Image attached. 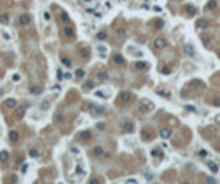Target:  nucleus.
Segmentation results:
<instances>
[{
    "mask_svg": "<svg viewBox=\"0 0 220 184\" xmlns=\"http://www.w3.org/2000/svg\"><path fill=\"white\" fill-rule=\"evenodd\" d=\"M56 76H58V79H64V77H63V71H61V69H58V71H56Z\"/></svg>",
    "mask_w": 220,
    "mask_h": 184,
    "instance_id": "32",
    "label": "nucleus"
},
{
    "mask_svg": "<svg viewBox=\"0 0 220 184\" xmlns=\"http://www.w3.org/2000/svg\"><path fill=\"white\" fill-rule=\"evenodd\" d=\"M151 155H155V156H159V155H161V151H159V150H153V151H151Z\"/></svg>",
    "mask_w": 220,
    "mask_h": 184,
    "instance_id": "35",
    "label": "nucleus"
},
{
    "mask_svg": "<svg viewBox=\"0 0 220 184\" xmlns=\"http://www.w3.org/2000/svg\"><path fill=\"white\" fill-rule=\"evenodd\" d=\"M151 109H153V105H151L149 102H143V104H140V107H138V113L145 115V113H148Z\"/></svg>",
    "mask_w": 220,
    "mask_h": 184,
    "instance_id": "1",
    "label": "nucleus"
},
{
    "mask_svg": "<svg viewBox=\"0 0 220 184\" xmlns=\"http://www.w3.org/2000/svg\"><path fill=\"white\" fill-rule=\"evenodd\" d=\"M199 155H201V156H207V151H204V150H201V151H199Z\"/></svg>",
    "mask_w": 220,
    "mask_h": 184,
    "instance_id": "42",
    "label": "nucleus"
},
{
    "mask_svg": "<svg viewBox=\"0 0 220 184\" xmlns=\"http://www.w3.org/2000/svg\"><path fill=\"white\" fill-rule=\"evenodd\" d=\"M153 46H155L156 49H163V48H166V38L159 36L155 39V43H153Z\"/></svg>",
    "mask_w": 220,
    "mask_h": 184,
    "instance_id": "2",
    "label": "nucleus"
},
{
    "mask_svg": "<svg viewBox=\"0 0 220 184\" xmlns=\"http://www.w3.org/2000/svg\"><path fill=\"white\" fill-rule=\"evenodd\" d=\"M186 10H187V13H189V15H194V13H195V8H194V7H191V5H189V7H186Z\"/></svg>",
    "mask_w": 220,
    "mask_h": 184,
    "instance_id": "29",
    "label": "nucleus"
},
{
    "mask_svg": "<svg viewBox=\"0 0 220 184\" xmlns=\"http://www.w3.org/2000/svg\"><path fill=\"white\" fill-rule=\"evenodd\" d=\"M97 128H99V130H104V128H105V123H97Z\"/></svg>",
    "mask_w": 220,
    "mask_h": 184,
    "instance_id": "38",
    "label": "nucleus"
},
{
    "mask_svg": "<svg viewBox=\"0 0 220 184\" xmlns=\"http://www.w3.org/2000/svg\"><path fill=\"white\" fill-rule=\"evenodd\" d=\"M82 2H85V3H91L92 0H82Z\"/></svg>",
    "mask_w": 220,
    "mask_h": 184,
    "instance_id": "46",
    "label": "nucleus"
},
{
    "mask_svg": "<svg viewBox=\"0 0 220 184\" xmlns=\"http://www.w3.org/2000/svg\"><path fill=\"white\" fill-rule=\"evenodd\" d=\"M8 15H0V23H2V25H7V23H8Z\"/></svg>",
    "mask_w": 220,
    "mask_h": 184,
    "instance_id": "21",
    "label": "nucleus"
},
{
    "mask_svg": "<svg viewBox=\"0 0 220 184\" xmlns=\"http://www.w3.org/2000/svg\"><path fill=\"white\" fill-rule=\"evenodd\" d=\"M30 156L31 158H38L39 156V151H38L36 148H31V150H30Z\"/></svg>",
    "mask_w": 220,
    "mask_h": 184,
    "instance_id": "19",
    "label": "nucleus"
},
{
    "mask_svg": "<svg viewBox=\"0 0 220 184\" xmlns=\"http://www.w3.org/2000/svg\"><path fill=\"white\" fill-rule=\"evenodd\" d=\"M214 105H217V107H219V105H220V99H214Z\"/></svg>",
    "mask_w": 220,
    "mask_h": 184,
    "instance_id": "40",
    "label": "nucleus"
},
{
    "mask_svg": "<svg viewBox=\"0 0 220 184\" xmlns=\"http://www.w3.org/2000/svg\"><path fill=\"white\" fill-rule=\"evenodd\" d=\"M7 158H8V153H7V151H2V153H0V161H5Z\"/></svg>",
    "mask_w": 220,
    "mask_h": 184,
    "instance_id": "27",
    "label": "nucleus"
},
{
    "mask_svg": "<svg viewBox=\"0 0 220 184\" xmlns=\"http://www.w3.org/2000/svg\"><path fill=\"white\" fill-rule=\"evenodd\" d=\"M0 95H2V91H0Z\"/></svg>",
    "mask_w": 220,
    "mask_h": 184,
    "instance_id": "47",
    "label": "nucleus"
},
{
    "mask_svg": "<svg viewBox=\"0 0 220 184\" xmlns=\"http://www.w3.org/2000/svg\"><path fill=\"white\" fill-rule=\"evenodd\" d=\"M120 100L123 102V104L130 102L131 100V94H130V92H122V94H120Z\"/></svg>",
    "mask_w": 220,
    "mask_h": 184,
    "instance_id": "6",
    "label": "nucleus"
},
{
    "mask_svg": "<svg viewBox=\"0 0 220 184\" xmlns=\"http://www.w3.org/2000/svg\"><path fill=\"white\" fill-rule=\"evenodd\" d=\"M43 18H45L46 21H49V20H51V15H49L48 12H45V13H43Z\"/></svg>",
    "mask_w": 220,
    "mask_h": 184,
    "instance_id": "31",
    "label": "nucleus"
},
{
    "mask_svg": "<svg viewBox=\"0 0 220 184\" xmlns=\"http://www.w3.org/2000/svg\"><path fill=\"white\" fill-rule=\"evenodd\" d=\"M94 155H95V156H100V155H104V150H102L100 146H95L94 148Z\"/></svg>",
    "mask_w": 220,
    "mask_h": 184,
    "instance_id": "22",
    "label": "nucleus"
},
{
    "mask_svg": "<svg viewBox=\"0 0 220 184\" xmlns=\"http://www.w3.org/2000/svg\"><path fill=\"white\" fill-rule=\"evenodd\" d=\"M31 23V18L28 17V15H21L18 18V25H23V26H26V25H30Z\"/></svg>",
    "mask_w": 220,
    "mask_h": 184,
    "instance_id": "4",
    "label": "nucleus"
},
{
    "mask_svg": "<svg viewBox=\"0 0 220 184\" xmlns=\"http://www.w3.org/2000/svg\"><path fill=\"white\" fill-rule=\"evenodd\" d=\"M61 63H63L66 67H69V66H71V59H67L66 56H63V58H61Z\"/></svg>",
    "mask_w": 220,
    "mask_h": 184,
    "instance_id": "23",
    "label": "nucleus"
},
{
    "mask_svg": "<svg viewBox=\"0 0 220 184\" xmlns=\"http://www.w3.org/2000/svg\"><path fill=\"white\" fill-rule=\"evenodd\" d=\"M61 17H63V20H64V21H67V20H69V17H67V13H64V12L61 13Z\"/></svg>",
    "mask_w": 220,
    "mask_h": 184,
    "instance_id": "37",
    "label": "nucleus"
},
{
    "mask_svg": "<svg viewBox=\"0 0 220 184\" xmlns=\"http://www.w3.org/2000/svg\"><path fill=\"white\" fill-rule=\"evenodd\" d=\"M84 74H85V72H84V69H77V71H76V76H77V77H82Z\"/></svg>",
    "mask_w": 220,
    "mask_h": 184,
    "instance_id": "30",
    "label": "nucleus"
},
{
    "mask_svg": "<svg viewBox=\"0 0 220 184\" xmlns=\"http://www.w3.org/2000/svg\"><path fill=\"white\" fill-rule=\"evenodd\" d=\"M202 41H204V45H205V46H210V39H209V38H204Z\"/></svg>",
    "mask_w": 220,
    "mask_h": 184,
    "instance_id": "33",
    "label": "nucleus"
},
{
    "mask_svg": "<svg viewBox=\"0 0 220 184\" xmlns=\"http://www.w3.org/2000/svg\"><path fill=\"white\" fill-rule=\"evenodd\" d=\"M91 109L95 112V113H104V109H102V107H92L91 105Z\"/></svg>",
    "mask_w": 220,
    "mask_h": 184,
    "instance_id": "26",
    "label": "nucleus"
},
{
    "mask_svg": "<svg viewBox=\"0 0 220 184\" xmlns=\"http://www.w3.org/2000/svg\"><path fill=\"white\" fill-rule=\"evenodd\" d=\"M215 7H217V0H210V2L205 5V8H207V10H212V8H215Z\"/></svg>",
    "mask_w": 220,
    "mask_h": 184,
    "instance_id": "17",
    "label": "nucleus"
},
{
    "mask_svg": "<svg viewBox=\"0 0 220 184\" xmlns=\"http://www.w3.org/2000/svg\"><path fill=\"white\" fill-rule=\"evenodd\" d=\"M135 67L140 69V71H143V69L148 67V63H145V61H138V63H135Z\"/></svg>",
    "mask_w": 220,
    "mask_h": 184,
    "instance_id": "9",
    "label": "nucleus"
},
{
    "mask_svg": "<svg viewBox=\"0 0 220 184\" xmlns=\"http://www.w3.org/2000/svg\"><path fill=\"white\" fill-rule=\"evenodd\" d=\"M161 72H169V67H161Z\"/></svg>",
    "mask_w": 220,
    "mask_h": 184,
    "instance_id": "44",
    "label": "nucleus"
},
{
    "mask_svg": "<svg viewBox=\"0 0 220 184\" xmlns=\"http://www.w3.org/2000/svg\"><path fill=\"white\" fill-rule=\"evenodd\" d=\"M107 77H109V76H107V72H105V71H100V72L97 74V79H99L100 82H105V81H107Z\"/></svg>",
    "mask_w": 220,
    "mask_h": 184,
    "instance_id": "11",
    "label": "nucleus"
},
{
    "mask_svg": "<svg viewBox=\"0 0 220 184\" xmlns=\"http://www.w3.org/2000/svg\"><path fill=\"white\" fill-rule=\"evenodd\" d=\"M117 33H118V36H122V35H125V30H122V28H120Z\"/></svg>",
    "mask_w": 220,
    "mask_h": 184,
    "instance_id": "41",
    "label": "nucleus"
},
{
    "mask_svg": "<svg viewBox=\"0 0 220 184\" xmlns=\"http://www.w3.org/2000/svg\"><path fill=\"white\" fill-rule=\"evenodd\" d=\"M163 25H164V23H163L161 20H158V21H155V28H158V30H161V28H163Z\"/></svg>",
    "mask_w": 220,
    "mask_h": 184,
    "instance_id": "28",
    "label": "nucleus"
},
{
    "mask_svg": "<svg viewBox=\"0 0 220 184\" xmlns=\"http://www.w3.org/2000/svg\"><path fill=\"white\" fill-rule=\"evenodd\" d=\"M23 115H25V107H18V109L15 110V117H17V118H21Z\"/></svg>",
    "mask_w": 220,
    "mask_h": 184,
    "instance_id": "12",
    "label": "nucleus"
},
{
    "mask_svg": "<svg viewBox=\"0 0 220 184\" xmlns=\"http://www.w3.org/2000/svg\"><path fill=\"white\" fill-rule=\"evenodd\" d=\"M64 35L66 36H74V30L71 26H66L64 28Z\"/></svg>",
    "mask_w": 220,
    "mask_h": 184,
    "instance_id": "18",
    "label": "nucleus"
},
{
    "mask_svg": "<svg viewBox=\"0 0 220 184\" xmlns=\"http://www.w3.org/2000/svg\"><path fill=\"white\" fill-rule=\"evenodd\" d=\"M159 137H161V138H164V140H166V138H169V137H171V130L163 128L161 131H159Z\"/></svg>",
    "mask_w": 220,
    "mask_h": 184,
    "instance_id": "10",
    "label": "nucleus"
},
{
    "mask_svg": "<svg viewBox=\"0 0 220 184\" xmlns=\"http://www.w3.org/2000/svg\"><path fill=\"white\" fill-rule=\"evenodd\" d=\"M76 173H77V176H82V174H84V168H82V164H81V163L77 164V171H76Z\"/></svg>",
    "mask_w": 220,
    "mask_h": 184,
    "instance_id": "25",
    "label": "nucleus"
},
{
    "mask_svg": "<svg viewBox=\"0 0 220 184\" xmlns=\"http://www.w3.org/2000/svg\"><path fill=\"white\" fill-rule=\"evenodd\" d=\"M12 79H13V81H15V82H17V81H20V79H21V77H20V74H13V77H12Z\"/></svg>",
    "mask_w": 220,
    "mask_h": 184,
    "instance_id": "34",
    "label": "nucleus"
},
{
    "mask_svg": "<svg viewBox=\"0 0 220 184\" xmlns=\"http://www.w3.org/2000/svg\"><path fill=\"white\" fill-rule=\"evenodd\" d=\"M99 51H100L102 56H105V48H104V46H99Z\"/></svg>",
    "mask_w": 220,
    "mask_h": 184,
    "instance_id": "36",
    "label": "nucleus"
},
{
    "mask_svg": "<svg viewBox=\"0 0 220 184\" xmlns=\"http://www.w3.org/2000/svg\"><path fill=\"white\" fill-rule=\"evenodd\" d=\"M71 77H72V74H69V72L64 74V79H71Z\"/></svg>",
    "mask_w": 220,
    "mask_h": 184,
    "instance_id": "45",
    "label": "nucleus"
},
{
    "mask_svg": "<svg viewBox=\"0 0 220 184\" xmlns=\"http://www.w3.org/2000/svg\"><path fill=\"white\" fill-rule=\"evenodd\" d=\"M122 128H123V131H127V133H131V131L135 130V125H133V122H123Z\"/></svg>",
    "mask_w": 220,
    "mask_h": 184,
    "instance_id": "3",
    "label": "nucleus"
},
{
    "mask_svg": "<svg viewBox=\"0 0 220 184\" xmlns=\"http://www.w3.org/2000/svg\"><path fill=\"white\" fill-rule=\"evenodd\" d=\"M79 138H81V140H84V141H91V140H92V133L89 131V130H84L82 133L79 135Z\"/></svg>",
    "mask_w": 220,
    "mask_h": 184,
    "instance_id": "5",
    "label": "nucleus"
},
{
    "mask_svg": "<svg viewBox=\"0 0 220 184\" xmlns=\"http://www.w3.org/2000/svg\"><path fill=\"white\" fill-rule=\"evenodd\" d=\"M30 92H31L33 95H39V94H41V87H38V85H35V87H30Z\"/></svg>",
    "mask_w": 220,
    "mask_h": 184,
    "instance_id": "15",
    "label": "nucleus"
},
{
    "mask_svg": "<svg viewBox=\"0 0 220 184\" xmlns=\"http://www.w3.org/2000/svg\"><path fill=\"white\" fill-rule=\"evenodd\" d=\"M141 137H143V140H148V138H151V133L148 131V128H145L143 131H141Z\"/></svg>",
    "mask_w": 220,
    "mask_h": 184,
    "instance_id": "20",
    "label": "nucleus"
},
{
    "mask_svg": "<svg viewBox=\"0 0 220 184\" xmlns=\"http://www.w3.org/2000/svg\"><path fill=\"white\" fill-rule=\"evenodd\" d=\"M107 38V33L105 31H100V33H97V39H100V41H104Z\"/></svg>",
    "mask_w": 220,
    "mask_h": 184,
    "instance_id": "24",
    "label": "nucleus"
},
{
    "mask_svg": "<svg viewBox=\"0 0 220 184\" xmlns=\"http://www.w3.org/2000/svg\"><path fill=\"white\" fill-rule=\"evenodd\" d=\"M10 140H12V141H18V140H20V135H18V131H15V130H12V131H10Z\"/></svg>",
    "mask_w": 220,
    "mask_h": 184,
    "instance_id": "13",
    "label": "nucleus"
},
{
    "mask_svg": "<svg viewBox=\"0 0 220 184\" xmlns=\"http://www.w3.org/2000/svg\"><path fill=\"white\" fill-rule=\"evenodd\" d=\"M113 63H117V64H123L125 61H123V58H122L120 54H115V56H113Z\"/></svg>",
    "mask_w": 220,
    "mask_h": 184,
    "instance_id": "16",
    "label": "nucleus"
},
{
    "mask_svg": "<svg viewBox=\"0 0 220 184\" xmlns=\"http://www.w3.org/2000/svg\"><path fill=\"white\" fill-rule=\"evenodd\" d=\"M207 168H209V169H210L212 173H217V171H219V166L215 164V163H214V161H207Z\"/></svg>",
    "mask_w": 220,
    "mask_h": 184,
    "instance_id": "8",
    "label": "nucleus"
},
{
    "mask_svg": "<svg viewBox=\"0 0 220 184\" xmlns=\"http://www.w3.org/2000/svg\"><path fill=\"white\" fill-rule=\"evenodd\" d=\"M182 49H184V53H186L187 56H194V48L191 45H184Z\"/></svg>",
    "mask_w": 220,
    "mask_h": 184,
    "instance_id": "7",
    "label": "nucleus"
},
{
    "mask_svg": "<svg viewBox=\"0 0 220 184\" xmlns=\"http://www.w3.org/2000/svg\"><path fill=\"white\" fill-rule=\"evenodd\" d=\"M2 36L5 38V39H10V35H8V33H5V31H3V33H2Z\"/></svg>",
    "mask_w": 220,
    "mask_h": 184,
    "instance_id": "39",
    "label": "nucleus"
},
{
    "mask_svg": "<svg viewBox=\"0 0 220 184\" xmlns=\"http://www.w3.org/2000/svg\"><path fill=\"white\" fill-rule=\"evenodd\" d=\"M5 105H7L8 109H13V107L17 105V100H15V99H7V100H5Z\"/></svg>",
    "mask_w": 220,
    "mask_h": 184,
    "instance_id": "14",
    "label": "nucleus"
},
{
    "mask_svg": "<svg viewBox=\"0 0 220 184\" xmlns=\"http://www.w3.org/2000/svg\"><path fill=\"white\" fill-rule=\"evenodd\" d=\"M26 169H28V166H26V164L21 166V173H26Z\"/></svg>",
    "mask_w": 220,
    "mask_h": 184,
    "instance_id": "43",
    "label": "nucleus"
}]
</instances>
